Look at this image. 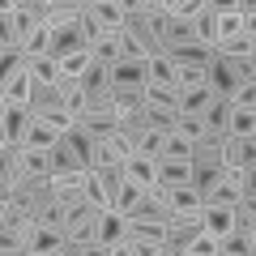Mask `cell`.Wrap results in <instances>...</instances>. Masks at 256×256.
Listing matches in <instances>:
<instances>
[{
  "mask_svg": "<svg viewBox=\"0 0 256 256\" xmlns=\"http://www.w3.org/2000/svg\"><path fill=\"white\" fill-rule=\"evenodd\" d=\"M98 218H102V210H94V205L82 196L77 205H68L64 239H68V244H77V248H86V244H98Z\"/></svg>",
  "mask_w": 256,
  "mask_h": 256,
  "instance_id": "cell-1",
  "label": "cell"
},
{
  "mask_svg": "<svg viewBox=\"0 0 256 256\" xmlns=\"http://www.w3.org/2000/svg\"><path fill=\"white\" fill-rule=\"evenodd\" d=\"M30 128H34V111L0 102V146H26Z\"/></svg>",
  "mask_w": 256,
  "mask_h": 256,
  "instance_id": "cell-2",
  "label": "cell"
},
{
  "mask_svg": "<svg viewBox=\"0 0 256 256\" xmlns=\"http://www.w3.org/2000/svg\"><path fill=\"white\" fill-rule=\"evenodd\" d=\"M128 158H137V146H132L124 132H116L111 141L94 146V162H90V171H111V166H124Z\"/></svg>",
  "mask_w": 256,
  "mask_h": 256,
  "instance_id": "cell-3",
  "label": "cell"
},
{
  "mask_svg": "<svg viewBox=\"0 0 256 256\" xmlns=\"http://www.w3.org/2000/svg\"><path fill=\"white\" fill-rule=\"evenodd\" d=\"M205 86L214 90V98H235V90L244 82H239V73H235V64L230 60H222L218 52H214V60H210V68H205Z\"/></svg>",
  "mask_w": 256,
  "mask_h": 256,
  "instance_id": "cell-4",
  "label": "cell"
},
{
  "mask_svg": "<svg viewBox=\"0 0 256 256\" xmlns=\"http://www.w3.org/2000/svg\"><path fill=\"white\" fill-rule=\"evenodd\" d=\"M205 230V222H201V214H171V222H166V235H162V244L166 248H188L192 239Z\"/></svg>",
  "mask_w": 256,
  "mask_h": 256,
  "instance_id": "cell-5",
  "label": "cell"
},
{
  "mask_svg": "<svg viewBox=\"0 0 256 256\" xmlns=\"http://www.w3.org/2000/svg\"><path fill=\"white\" fill-rule=\"evenodd\" d=\"M146 86H150V60L111 64V90H146Z\"/></svg>",
  "mask_w": 256,
  "mask_h": 256,
  "instance_id": "cell-6",
  "label": "cell"
},
{
  "mask_svg": "<svg viewBox=\"0 0 256 256\" xmlns=\"http://www.w3.org/2000/svg\"><path fill=\"white\" fill-rule=\"evenodd\" d=\"M86 9H90V18L98 22L107 34L124 30V22H128V4L124 0H86Z\"/></svg>",
  "mask_w": 256,
  "mask_h": 256,
  "instance_id": "cell-7",
  "label": "cell"
},
{
  "mask_svg": "<svg viewBox=\"0 0 256 256\" xmlns=\"http://www.w3.org/2000/svg\"><path fill=\"white\" fill-rule=\"evenodd\" d=\"M201 222H205V235H214V239H226V235H235V230H239V218H235L230 205H205Z\"/></svg>",
  "mask_w": 256,
  "mask_h": 256,
  "instance_id": "cell-8",
  "label": "cell"
},
{
  "mask_svg": "<svg viewBox=\"0 0 256 256\" xmlns=\"http://www.w3.org/2000/svg\"><path fill=\"white\" fill-rule=\"evenodd\" d=\"M30 94H34V77H30V68L9 73L4 86H0V102H13V107H30Z\"/></svg>",
  "mask_w": 256,
  "mask_h": 256,
  "instance_id": "cell-9",
  "label": "cell"
},
{
  "mask_svg": "<svg viewBox=\"0 0 256 256\" xmlns=\"http://www.w3.org/2000/svg\"><path fill=\"white\" fill-rule=\"evenodd\" d=\"M214 4H218V34H222V43H226V38H239L244 34V0H214Z\"/></svg>",
  "mask_w": 256,
  "mask_h": 256,
  "instance_id": "cell-10",
  "label": "cell"
},
{
  "mask_svg": "<svg viewBox=\"0 0 256 256\" xmlns=\"http://www.w3.org/2000/svg\"><path fill=\"white\" fill-rule=\"evenodd\" d=\"M82 13H86V0H47V4H43V22H47L52 30L73 26Z\"/></svg>",
  "mask_w": 256,
  "mask_h": 256,
  "instance_id": "cell-11",
  "label": "cell"
},
{
  "mask_svg": "<svg viewBox=\"0 0 256 256\" xmlns=\"http://www.w3.org/2000/svg\"><path fill=\"white\" fill-rule=\"evenodd\" d=\"M128 235H132V226H128L124 214L107 210V214L98 218V244H102V248H120V244H128Z\"/></svg>",
  "mask_w": 256,
  "mask_h": 256,
  "instance_id": "cell-12",
  "label": "cell"
},
{
  "mask_svg": "<svg viewBox=\"0 0 256 256\" xmlns=\"http://www.w3.org/2000/svg\"><path fill=\"white\" fill-rule=\"evenodd\" d=\"M82 192H86V171H73V175H52V196L64 205V210L82 201Z\"/></svg>",
  "mask_w": 256,
  "mask_h": 256,
  "instance_id": "cell-13",
  "label": "cell"
},
{
  "mask_svg": "<svg viewBox=\"0 0 256 256\" xmlns=\"http://www.w3.org/2000/svg\"><path fill=\"white\" fill-rule=\"evenodd\" d=\"M226 150H230V132H205V137L196 141V162L226 166Z\"/></svg>",
  "mask_w": 256,
  "mask_h": 256,
  "instance_id": "cell-14",
  "label": "cell"
},
{
  "mask_svg": "<svg viewBox=\"0 0 256 256\" xmlns=\"http://www.w3.org/2000/svg\"><path fill=\"white\" fill-rule=\"evenodd\" d=\"M166 210L171 214H201L205 201L192 184H175V188H166Z\"/></svg>",
  "mask_w": 256,
  "mask_h": 256,
  "instance_id": "cell-15",
  "label": "cell"
},
{
  "mask_svg": "<svg viewBox=\"0 0 256 256\" xmlns=\"http://www.w3.org/2000/svg\"><path fill=\"white\" fill-rule=\"evenodd\" d=\"M196 38H201V47H210V52H218V43H222V34H218V4L214 0H205V9L196 13Z\"/></svg>",
  "mask_w": 256,
  "mask_h": 256,
  "instance_id": "cell-16",
  "label": "cell"
},
{
  "mask_svg": "<svg viewBox=\"0 0 256 256\" xmlns=\"http://www.w3.org/2000/svg\"><path fill=\"white\" fill-rule=\"evenodd\" d=\"M77 124H82V132L94 141V146H102V141H111L120 132V116H82Z\"/></svg>",
  "mask_w": 256,
  "mask_h": 256,
  "instance_id": "cell-17",
  "label": "cell"
},
{
  "mask_svg": "<svg viewBox=\"0 0 256 256\" xmlns=\"http://www.w3.org/2000/svg\"><path fill=\"white\" fill-rule=\"evenodd\" d=\"M124 180L128 184H137V188H154V184H158V162H154V158H128V162H124Z\"/></svg>",
  "mask_w": 256,
  "mask_h": 256,
  "instance_id": "cell-18",
  "label": "cell"
},
{
  "mask_svg": "<svg viewBox=\"0 0 256 256\" xmlns=\"http://www.w3.org/2000/svg\"><path fill=\"white\" fill-rule=\"evenodd\" d=\"M47 175H52V150L22 146V180H47Z\"/></svg>",
  "mask_w": 256,
  "mask_h": 256,
  "instance_id": "cell-19",
  "label": "cell"
},
{
  "mask_svg": "<svg viewBox=\"0 0 256 256\" xmlns=\"http://www.w3.org/2000/svg\"><path fill=\"white\" fill-rule=\"evenodd\" d=\"M218 184H222V166H214V162H192V188L201 192V201H210L214 192H218Z\"/></svg>",
  "mask_w": 256,
  "mask_h": 256,
  "instance_id": "cell-20",
  "label": "cell"
},
{
  "mask_svg": "<svg viewBox=\"0 0 256 256\" xmlns=\"http://www.w3.org/2000/svg\"><path fill=\"white\" fill-rule=\"evenodd\" d=\"M230 116H235V102L230 98H214L210 107H205V128H210V132H230Z\"/></svg>",
  "mask_w": 256,
  "mask_h": 256,
  "instance_id": "cell-21",
  "label": "cell"
},
{
  "mask_svg": "<svg viewBox=\"0 0 256 256\" xmlns=\"http://www.w3.org/2000/svg\"><path fill=\"white\" fill-rule=\"evenodd\" d=\"M141 205H146V188H137V184H128V180H124V184L116 188V205H111V210L124 214V218H132Z\"/></svg>",
  "mask_w": 256,
  "mask_h": 256,
  "instance_id": "cell-22",
  "label": "cell"
},
{
  "mask_svg": "<svg viewBox=\"0 0 256 256\" xmlns=\"http://www.w3.org/2000/svg\"><path fill=\"white\" fill-rule=\"evenodd\" d=\"M226 166H235V171H244V166H256V137H230Z\"/></svg>",
  "mask_w": 256,
  "mask_h": 256,
  "instance_id": "cell-23",
  "label": "cell"
},
{
  "mask_svg": "<svg viewBox=\"0 0 256 256\" xmlns=\"http://www.w3.org/2000/svg\"><path fill=\"white\" fill-rule=\"evenodd\" d=\"M166 60L175 64V68H210V60H214V52L210 47H184V52H166Z\"/></svg>",
  "mask_w": 256,
  "mask_h": 256,
  "instance_id": "cell-24",
  "label": "cell"
},
{
  "mask_svg": "<svg viewBox=\"0 0 256 256\" xmlns=\"http://www.w3.org/2000/svg\"><path fill=\"white\" fill-rule=\"evenodd\" d=\"M82 90H86V94H111V64H98V60H94L90 68L82 73Z\"/></svg>",
  "mask_w": 256,
  "mask_h": 256,
  "instance_id": "cell-25",
  "label": "cell"
},
{
  "mask_svg": "<svg viewBox=\"0 0 256 256\" xmlns=\"http://www.w3.org/2000/svg\"><path fill=\"white\" fill-rule=\"evenodd\" d=\"M150 86H162V90H180V68H175L166 56L150 60Z\"/></svg>",
  "mask_w": 256,
  "mask_h": 256,
  "instance_id": "cell-26",
  "label": "cell"
},
{
  "mask_svg": "<svg viewBox=\"0 0 256 256\" xmlns=\"http://www.w3.org/2000/svg\"><path fill=\"white\" fill-rule=\"evenodd\" d=\"M26 68H30V77H34L38 86H56L60 82V60H56V56H38V60H26Z\"/></svg>",
  "mask_w": 256,
  "mask_h": 256,
  "instance_id": "cell-27",
  "label": "cell"
},
{
  "mask_svg": "<svg viewBox=\"0 0 256 256\" xmlns=\"http://www.w3.org/2000/svg\"><path fill=\"white\" fill-rule=\"evenodd\" d=\"M162 158H166V162H196V141L171 132V137H166V146H162Z\"/></svg>",
  "mask_w": 256,
  "mask_h": 256,
  "instance_id": "cell-28",
  "label": "cell"
},
{
  "mask_svg": "<svg viewBox=\"0 0 256 256\" xmlns=\"http://www.w3.org/2000/svg\"><path fill=\"white\" fill-rule=\"evenodd\" d=\"M210 102H214L210 86H201V90H180V116H205Z\"/></svg>",
  "mask_w": 256,
  "mask_h": 256,
  "instance_id": "cell-29",
  "label": "cell"
},
{
  "mask_svg": "<svg viewBox=\"0 0 256 256\" xmlns=\"http://www.w3.org/2000/svg\"><path fill=\"white\" fill-rule=\"evenodd\" d=\"M56 107H64V102H60V90H56V86H38V82H34V94H30V111H34V120H43L47 111H56Z\"/></svg>",
  "mask_w": 256,
  "mask_h": 256,
  "instance_id": "cell-30",
  "label": "cell"
},
{
  "mask_svg": "<svg viewBox=\"0 0 256 256\" xmlns=\"http://www.w3.org/2000/svg\"><path fill=\"white\" fill-rule=\"evenodd\" d=\"M90 56H94L98 64H120V60H124V47H120V30H116V34H107V30H102V38L90 47Z\"/></svg>",
  "mask_w": 256,
  "mask_h": 256,
  "instance_id": "cell-31",
  "label": "cell"
},
{
  "mask_svg": "<svg viewBox=\"0 0 256 256\" xmlns=\"http://www.w3.org/2000/svg\"><path fill=\"white\" fill-rule=\"evenodd\" d=\"M82 196L94 205V210H102V214L111 210V192H107V184H102L98 171H86V192H82Z\"/></svg>",
  "mask_w": 256,
  "mask_h": 256,
  "instance_id": "cell-32",
  "label": "cell"
},
{
  "mask_svg": "<svg viewBox=\"0 0 256 256\" xmlns=\"http://www.w3.org/2000/svg\"><path fill=\"white\" fill-rule=\"evenodd\" d=\"M60 141H64V146H68V150H73V154H77V162H82L86 171H90V162H94V141H90V137H86V132H82V124H77L73 132H64Z\"/></svg>",
  "mask_w": 256,
  "mask_h": 256,
  "instance_id": "cell-33",
  "label": "cell"
},
{
  "mask_svg": "<svg viewBox=\"0 0 256 256\" xmlns=\"http://www.w3.org/2000/svg\"><path fill=\"white\" fill-rule=\"evenodd\" d=\"M56 146H60V132L52 124H43V120H34V128L26 137V150H56Z\"/></svg>",
  "mask_w": 256,
  "mask_h": 256,
  "instance_id": "cell-34",
  "label": "cell"
},
{
  "mask_svg": "<svg viewBox=\"0 0 256 256\" xmlns=\"http://www.w3.org/2000/svg\"><path fill=\"white\" fill-rule=\"evenodd\" d=\"M146 107H158V111H175V116H180V90L146 86Z\"/></svg>",
  "mask_w": 256,
  "mask_h": 256,
  "instance_id": "cell-35",
  "label": "cell"
},
{
  "mask_svg": "<svg viewBox=\"0 0 256 256\" xmlns=\"http://www.w3.org/2000/svg\"><path fill=\"white\" fill-rule=\"evenodd\" d=\"M158 180L166 184V188H175V184H192V162H158Z\"/></svg>",
  "mask_w": 256,
  "mask_h": 256,
  "instance_id": "cell-36",
  "label": "cell"
},
{
  "mask_svg": "<svg viewBox=\"0 0 256 256\" xmlns=\"http://www.w3.org/2000/svg\"><path fill=\"white\" fill-rule=\"evenodd\" d=\"M73 171H86V166L77 162V154H73V150H68V146L60 141V146L52 150V175H73Z\"/></svg>",
  "mask_w": 256,
  "mask_h": 256,
  "instance_id": "cell-37",
  "label": "cell"
},
{
  "mask_svg": "<svg viewBox=\"0 0 256 256\" xmlns=\"http://www.w3.org/2000/svg\"><path fill=\"white\" fill-rule=\"evenodd\" d=\"M146 128H154V132L171 137L175 128H180V116H175V111H158V107H146Z\"/></svg>",
  "mask_w": 256,
  "mask_h": 256,
  "instance_id": "cell-38",
  "label": "cell"
},
{
  "mask_svg": "<svg viewBox=\"0 0 256 256\" xmlns=\"http://www.w3.org/2000/svg\"><path fill=\"white\" fill-rule=\"evenodd\" d=\"M111 94H116V116L146 111V90H111Z\"/></svg>",
  "mask_w": 256,
  "mask_h": 256,
  "instance_id": "cell-39",
  "label": "cell"
},
{
  "mask_svg": "<svg viewBox=\"0 0 256 256\" xmlns=\"http://www.w3.org/2000/svg\"><path fill=\"white\" fill-rule=\"evenodd\" d=\"M218 56L222 60H248V56H256V43L248 34H239V38H226V43L218 47Z\"/></svg>",
  "mask_w": 256,
  "mask_h": 256,
  "instance_id": "cell-40",
  "label": "cell"
},
{
  "mask_svg": "<svg viewBox=\"0 0 256 256\" xmlns=\"http://www.w3.org/2000/svg\"><path fill=\"white\" fill-rule=\"evenodd\" d=\"M90 64H94L90 52H73V56H64V60H60V73H64V77H73V82H82V73L90 68Z\"/></svg>",
  "mask_w": 256,
  "mask_h": 256,
  "instance_id": "cell-41",
  "label": "cell"
},
{
  "mask_svg": "<svg viewBox=\"0 0 256 256\" xmlns=\"http://www.w3.org/2000/svg\"><path fill=\"white\" fill-rule=\"evenodd\" d=\"M218 248H222V256H256V252H252V239H248L244 230H235V235L218 239Z\"/></svg>",
  "mask_w": 256,
  "mask_h": 256,
  "instance_id": "cell-42",
  "label": "cell"
},
{
  "mask_svg": "<svg viewBox=\"0 0 256 256\" xmlns=\"http://www.w3.org/2000/svg\"><path fill=\"white\" fill-rule=\"evenodd\" d=\"M162 146H166V137H162V132H154V128H150L146 137L137 141V154H141V158H154V162H162Z\"/></svg>",
  "mask_w": 256,
  "mask_h": 256,
  "instance_id": "cell-43",
  "label": "cell"
},
{
  "mask_svg": "<svg viewBox=\"0 0 256 256\" xmlns=\"http://www.w3.org/2000/svg\"><path fill=\"white\" fill-rule=\"evenodd\" d=\"M0 256H26V230H0Z\"/></svg>",
  "mask_w": 256,
  "mask_h": 256,
  "instance_id": "cell-44",
  "label": "cell"
},
{
  "mask_svg": "<svg viewBox=\"0 0 256 256\" xmlns=\"http://www.w3.org/2000/svg\"><path fill=\"white\" fill-rule=\"evenodd\" d=\"M230 137H256V111H239L230 116Z\"/></svg>",
  "mask_w": 256,
  "mask_h": 256,
  "instance_id": "cell-45",
  "label": "cell"
},
{
  "mask_svg": "<svg viewBox=\"0 0 256 256\" xmlns=\"http://www.w3.org/2000/svg\"><path fill=\"white\" fill-rule=\"evenodd\" d=\"M184 256H222V248H218V239H214V235H205V230H201V235L184 248Z\"/></svg>",
  "mask_w": 256,
  "mask_h": 256,
  "instance_id": "cell-46",
  "label": "cell"
},
{
  "mask_svg": "<svg viewBox=\"0 0 256 256\" xmlns=\"http://www.w3.org/2000/svg\"><path fill=\"white\" fill-rule=\"evenodd\" d=\"M235 218H239V230H256V196H244V201L235 205Z\"/></svg>",
  "mask_w": 256,
  "mask_h": 256,
  "instance_id": "cell-47",
  "label": "cell"
},
{
  "mask_svg": "<svg viewBox=\"0 0 256 256\" xmlns=\"http://www.w3.org/2000/svg\"><path fill=\"white\" fill-rule=\"evenodd\" d=\"M180 137H188V141H201L210 128H205V120L201 116H180V128H175Z\"/></svg>",
  "mask_w": 256,
  "mask_h": 256,
  "instance_id": "cell-48",
  "label": "cell"
},
{
  "mask_svg": "<svg viewBox=\"0 0 256 256\" xmlns=\"http://www.w3.org/2000/svg\"><path fill=\"white\" fill-rule=\"evenodd\" d=\"M128 252H132V256H162L166 244H162V239H128Z\"/></svg>",
  "mask_w": 256,
  "mask_h": 256,
  "instance_id": "cell-49",
  "label": "cell"
},
{
  "mask_svg": "<svg viewBox=\"0 0 256 256\" xmlns=\"http://www.w3.org/2000/svg\"><path fill=\"white\" fill-rule=\"evenodd\" d=\"M230 102H235L239 111H256V82H244V86L235 90V98H230Z\"/></svg>",
  "mask_w": 256,
  "mask_h": 256,
  "instance_id": "cell-50",
  "label": "cell"
},
{
  "mask_svg": "<svg viewBox=\"0 0 256 256\" xmlns=\"http://www.w3.org/2000/svg\"><path fill=\"white\" fill-rule=\"evenodd\" d=\"M205 86V68H180V90H201Z\"/></svg>",
  "mask_w": 256,
  "mask_h": 256,
  "instance_id": "cell-51",
  "label": "cell"
},
{
  "mask_svg": "<svg viewBox=\"0 0 256 256\" xmlns=\"http://www.w3.org/2000/svg\"><path fill=\"white\" fill-rule=\"evenodd\" d=\"M244 34L256 38V0H244Z\"/></svg>",
  "mask_w": 256,
  "mask_h": 256,
  "instance_id": "cell-52",
  "label": "cell"
},
{
  "mask_svg": "<svg viewBox=\"0 0 256 256\" xmlns=\"http://www.w3.org/2000/svg\"><path fill=\"white\" fill-rule=\"evenodd\" d=\"M239 184H244V196H256V166H244Z\"/></svg>",
  "mask_w": 256,
  "mask_h": 256,
  "instance_id": "cell-53",
  "label": "cell"
},
{
  "mask_svg": "<svg viewBox=\"0 0 256 256\" xmlns=\"http://www.w3.org/2000/svg\"><path fill=\"white\" fill-rule=\"evenodd\" d=\"M111 256H132V252H128V244H120V248H116V252H111Z\"/></svg>",
  "mask_w": 256,
  "mask_h": 256,
  "instance_id": "cell-54",
  "label": "cell"
},
{
  "mask_svg": "<svg viewBox=\"0 0 256 256\" xmlns=\"http://www.w3.org/2000/svg\"><path fill=\"white\" fill-rule=\"evenodd\" d=\"M248 239H252V252H256V230H248Z\"/></svg>",
  "mask_w": 256,
  "mask_h": 256,
  "instance_id": "cell-55",
  "label": "cell"
},
{
  "mask_svg": "<svg viewBox=\"0 0 256 256\" xmlns=\"http://www.w3.org/2000/svg\"><path fill=\"white\" fill-rule=\"evenodd\" d=\"M252 43H256V38H252Z\"/></svg>",
  "mask_w": 256,
  "mask_h": 256,
  "instance_id": "cell-56",
  "label": "cell"
}]
</instances>
